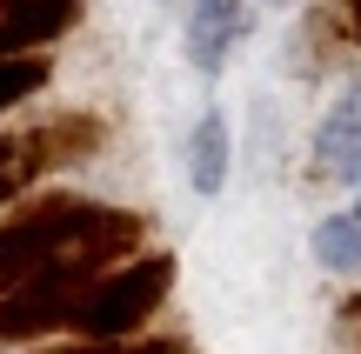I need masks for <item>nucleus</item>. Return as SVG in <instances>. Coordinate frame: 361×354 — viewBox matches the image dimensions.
I'll use <instances>...</instances> for the list:
<instances>
[{"label": "nucleus", "mask_w": 361, "mask_h": 354, "mask_svg": "<svg viewBox=\"0 0 361 354\" xmlns=\"http://www.w3.org/2000/svg\"><path fill=\"white\" fill-rule=\"evenodd\" d=\"M134 248H141V214L47 194L0 227V288H20L34 274H107Z\"/></svg>", "instance_id": "f257e3e1"}, {"label": "nucleus", "mask_w": 361, "mask_h": 354, "mask_svg": "<svg viewBox=\"0 0 361 354\" xmlns=\"http://www.w3.org/2000/svg\"><path fill=\"white\" fill-rule=\"evenodd\" d=\"M168 288H174V261L168 254H141V261H128V267H107L74 301L67 334H80V341H134V334L154 321V308L168 301Z\"/></svg>", "instance_id": "f03ea898"}, {"label": "nucleus", "mask_w": 361, "mask_h": 354, "mask_svg": "<svg viewBox=\"0 0 361 354\" xmlns=\"http://www.w3.org/2000/svg\"><path fill=\"white\" fill-rule=\"evenodd\" d=\"M101 274H34L20 288L0 294V348L13 341H40V334H67L74 321V301L94 288Z\"/></svg>", "instance_id": "7ed1b4c3"}, {"label": "nucleus", "mask_w": 361, "mask_h": 354, "mask_svg": "<svg viewBox=\"0 0 361 354\" xmlns=\"http://www.w3.org/2000/svg\"><path fill=\"white\" fill-rule=\"evenodd\" d=\"M247 0H188V61L201 74H221L228 53L247 40Z\"/></svg>", "instance_id": "20e7f679"}, {"label": "nucleus", "mask_w": 361, "mask_h": 354, "mask_svg": "<svg viewBox=\"0 0 361 354\" xmlns=\"http://www.w3.org/2000/svg\"><path fill=\"white\" fill-rule=\"evenodd\" d=\"M80 13H87V0H0V61L61 40Z\"/></svg>", "instance_id": "39448f33"}, {"label": "nucleus", "mask_w": 361, "mask_h": 354, "mask_svg": "<svg viewBox=\"0 0 361 354\" xmlns=\"http://www.w3.org/2000/svg\"><path fill=\"white\" fill-rule=\"evenodd\" d=\"M314 167L341 187H361V87H341V101L314 127Z\"/></svg>", "instance_id": "423d86ee"}, {"label": "nucleus", "mask_w": 361, "mask_h": 354, "mask_svg": "<svg viewBox=\"0 0 361 354\" xmlns=\"http://www.w3.org/2000/svg\"><path fill=\"white\" fill-rule=\"evenodd\" d=\"M27 134H34L40 167H67V160H87L94 147L107 141V120H101V114H61V120H47V127H27Z\"/></svg>", "instance_id": "0eeeda50"}, {"label": "nucleus", "mask_w": 361, "mask_h": 354, "mask_svg": "<svg viewBox=\"0 0 361 354\" xmlns=\"http://www.w3.org/2000/svg\"><path fill=\"white\" fill-rule=\"evenodd\" d=\"M188 181L201 187V194H221V181H228V120L207 107L201 120H194L188 134Z\"/></svg>", "instance_id": "6e6552de"}, {"label": "nucleus", "mask_w": 361, "mask_h": 354, "mask_svg": "<svg viewBox=\"0 0 361 354\" xmlns=\"http://www.w3.org/2000/svg\"><path fill=\"white\" fill-rule=\"evenodd\" d=\"M314 261H322V267H335V274L361 267V208L328 214V221L314 227Z\"/></svg>", "instance_id": "1a4fd4ad"}, {"label": "nucleus", "mask_w": 361, "mask_h": 354, "mask_svg": "<svg viewBox=\"0 0 361 354\" xmlns=\"http://www.w3.org/2000/svg\"><path fill=\"white\" fill-rule=\"evenodd\" d=\"M34 174H47L40 154H34V134H7V141H0V208H13V201L34 187Z\"/></svg>", "instance_id": "9d476101"}, {"label": "nucleus", "mask_w": 361, "mask_h": 354, "mask_svg": "<svg viewBox=\"0 0 361 354\" xmlns=\"http://www.w3.org/2000/svg\"><path fill=\"white\" fill-rule=\"evenodd\" d=\"M47 80H54L47 53H13V61H0V114H7V107H20V101H34Z\"/></svg>", "instance_id": "9b49d317"}, {"label": "nucleus", "mask_w": 361, "mask_h": 354, "mask_svg": "<svg viewBox=\"0 0 361 354\" xmlns=\"http://www.w3.org/2000/svg\"><path fill=\"white\" fill-rule=\"evenodd\" d=\"M341 321H348V334H361V294H355L348 308H341Z\"/></svg>", "instance_id": "f8f14e48"}, {"label": "nucleus", "mask_w": 361, "mask_h": 354, "mask_svg": "<svg viewBox=\"0 0 361 354\" xmlns=\"http://www.w3.org/2000/svg\"><path fill=\"white\" fill-rule=\"evenodd\" d=\"M348 27H355V40H361V0H348Z\"/></svg>", "instance_id": "ddd939ff"}]
</instances>
